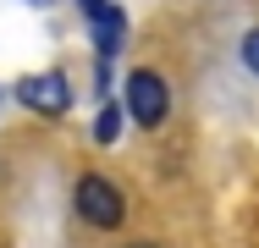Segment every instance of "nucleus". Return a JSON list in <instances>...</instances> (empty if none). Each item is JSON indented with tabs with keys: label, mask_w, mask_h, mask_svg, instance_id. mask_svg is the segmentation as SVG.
<instances>
[{
	"label": "nucleus",
	"mask_w": 259,
	"mask_h": 248,
	"mask_svg": "<svg viewBox=\"0 0 259 248\" xmlns=\"http://www.w3.org/2000/svg\"><path fill=\"white\" fill-rule=\"evenodd\" d=\"M72 204H77V215L94 226V232H116L121 221H127V198L121 188L100 177V171H89V177H77V188H72Z\"/></svg>",
	"instance_id": "f257e3e1"
},
{
	"label": "nucleus",
	"mask_w": 259,
	"mask_h": 248,
	"mask_svg": "<svg viewBox=\"0 0 259 248\" xmlns=\"http://www.w3.org/2000/svg\"><path fill=\"white\" fill-rule=\"evenodd\" d=\"M121 99H127V116H133L138 127H160V121H165V110H171V89H165V77L149 72V66L127 72Z\"/></svg>",
	"instance_id": "f03ea898"
},
{
	"label": "nucleus",
	"mask_w": 259,
	"mask_h": 248,
	"mask_svg": "<svg viewBox=\"0 0 259 248\" xmlns=\"http://www.w3.org/2000/svg\"><path fill=\"white\" fill-rule=\"evenodd\" d=\"M17 99H22L28 110L61 116V110L72 105V83H66V72H39V77H22V83H17Z\"/></svg>",
	"instance_id": "7ed1b4c3"
},
{
	"label": "nucleus",
	"mask_w": 259,
	"mask_h": 248,
	"mask_svg": "<svg viewBox=\"0 0 259 248\" xmlns=\"http://www.w3.org/2000/svg\"><path fill=\"white\" fill-rule=\"evenodd\" d=\"M89 22H94V50H100V61H110V55L121 50V33H127L121 6H105V11H94Z\"/></svg>",
	"instance_id": "20e7f679"
},
{
	"label": "nucleus",
	"mask_w": 259,
	"mask_h": 248,
	"mask_svg": "<svg viewBox=\"0 0 259 248\" xmlns=\"http://www.w3.org/2000/svg\"><path fill=\"white\" fill-rule=\"evenodd\" d=\"M116 133H121V105H105L94 116V144H116Z\"/></svg>",
	"instance_id": "39448f33"
},
{
	"label": "nucleus",
	"mask_w": 259,
	"mask_h": 248,
	"mask_svg": "<svg viewBox=\"0 0 259 248\" xmlns=\"http://www.w3.org/2000/svg\"><path fill=\"white\" fill-rule=\"evenodd\" d=\"M237 55H243V66L259 77V28H248V33H243V50H237Z\"/></svg>",
	"instance_id": "423d86ee"
},
{
	"label": "nucleus",
	"mask_w": 259,
	"mask_h": 248,
	"mask_svg": "<svg viewBox=\"0 0 259 248\" xmlns=\"http://www.w3.org/2000/svg\"><path fill=\"white\" fill-rule=\"evenodd\" d=\"M110 0H83V17H94V11H105Z\"/></svg>",
	"instance_id": "0eeeda50"
},
{
	"label": "nucleus",
	"mask_w": 259,
	"mask_h": 248,
	"mask_svg": "<svg viewBox=\"0 0 259 248\" xmlns=\"http://www.w3.org/2000/svg\"><path fill=\"white\" fill-rule=\"evenodd\" d=\"M133 248H160V243H133Z\"/></svg>",
	"instance_id": "6e6552de"
},
{
	"label": "nucleus",
	"mask_w": 259,
	"mask_h": 248,
	"mask_svg": "<svg viewBox=\"0 0 259 248\" xmlns=\"http://www.w3.org/2000/svg\"><path fill=\"white\" fill-rule=\"evenodd\" d=\"M33 6H45V0H33Z\"/></svg>",
	"instance_id": "1a4fd4ad"
}]
</instances>
